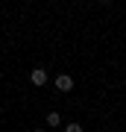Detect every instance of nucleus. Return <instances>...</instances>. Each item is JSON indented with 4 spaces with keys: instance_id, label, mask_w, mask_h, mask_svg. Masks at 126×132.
I'll list each match as a JSON object with an SVG mask.
<instances>
[{
    "instance_id": "nucleus-1",
    "label": "nucleus",
    "mask_w": 126,
    "mask_h": 132,
    "mask_svg": "<svg viewBox=\"0 0 126 132\" xmlns=\"http://www.w3.org/2000/svg\"><path fill=\"white\" fill-rule=\"evenodd\" d=\"M56 88L59 91H70V88H73V76H70V73H59L56 76Z\"/></svg>"
},
{
    "instance_id": "nucleus-2",
    "label": "nucleus",
    "mask_w": 126,
    "mask_h": 132,
    "mask_svg": "<svg viewBox=\"0 0 126 132\" xmlns=\"http://www.w3.org/2000/svg\"><path fill=\"white\" fill-rule=\"evenodd\" d=\"M29 79H32L35 88H41V85H47V71H44V68H35V71L29 73Z\"/></svg>"
},
{
    "instance_id": "nucleus-3",
    "label": "nucleus",
    "mask_w": 126,
    "mask_h": 132,
    "mask_svg": "<svg viewBox=\"0 0 126 132\" xmlns=\"http://www.w3.org/2000/svg\"><path fill=\"white\" fill-rule=\"evenodd\" d=\"M59 123H62V114L59 112H50V114H47V126H59Z\"/></svg>"
},
{
    "instance_id": "nucleus-4",
    "label": "nucleus",
    "mask_w": 126,
    "mask_h": 132,
    "mask_svg": "<svg viewBox=\"0 0 126 132\" xmlns=\"http://www.w3.org/2000/svg\"><path fill=\"white\" fill-rule=\"evenodd\" d=\"M65 132H82V126H79V123H68Z\"/></svg>"
},
{
    "instance_id": "nucleus-5",
    "label": "nucleus",
    "mask_w": 126,
    "mask_h": 132,
    "mask_svg": "<svg viewBox=\"0 0 126 132\" xmlns=\"http://www.w3.org/2000/svg\"><path fill=\"white\" fill-rule=\"evenodd\" d=\"M32 132H44V129H32Z\"/></svg>"
}]
</instances>
